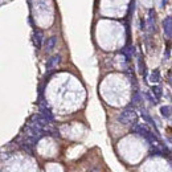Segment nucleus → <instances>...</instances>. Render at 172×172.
<instances>
[{"mask_svg": "<svg viewBox=\"0 0 172 172\" xmlns=\"http://www.w3.org/2000/svg\"><path fill=\"white\" fill-rule=\"evenodd\" d=\"M136 120H138V115H136V111L131 106H129L118 115V122L123 126L134 125V123H136Z\"/></svg>", "mask_w": 172, "mask_h": 172, "instance_id": "f257e3e1", "label": "nucleus"}, {"mask_svg": "<svg viewBox=\"0 0 172 172\" xmlns=\"http://www.w3.org/2000/svg\"><path fill=\"white\" fill-rule=\"evenodd\" d=\"M163 29H164L165 37L171 39V34H172V17L171 16H167L163 20Z\"/></svg>", "mask_w": 172, "mask_h": 172, "instance_id": "f03ea898", "label": "nucleus"}, {"mask_svg": "<svg viewBox=\"0 0 172 172\" xmlns=\"http://www.w3.org/2000/svg\"><path fill=\"white\" fill-rule=\"evenodd\" d=\"M43 41H44V33L41 29H34L33 32V43H34V46L37 49H40L43 46Z\"/></svg>", "mask_w": 172, "mask_h": 172, "instance_id": "7ed1b4c3", "label": "nucleus"}, {"mask_svg": "<svg viewBox=\"0 0 172 172\" xmlns=\"http://www.w3.org/2000/svg\"><path fill=\"white\" fill-rule=\"evenodd\" d=\"M155 20H156V13H155V9L151 8L148 11V19H147V24H148V31L154 32L155 29Z\"/></svg>", "mask_w": 172, "mask_h": 172, "instance_id": "20e7f679", "label": "nucleus"}, {"mask_svg": "<svg viewBox=\"0 0 172 172\" xmlns=\"http://www.w3.org/2000/svg\"><path fill=\"white\" fill-rule=\"evenodd\" d=\"M60 61H61V56H60V55H55V56H52V57L49 58V61H48V64H46V69H48V70L53 69L55 66L58 65Z\"/></svg>", "mask_w": 172, "mask_h": 172, "instance_id": "39448f33", "label": "nucleus"}, {"mask_svg": "<svg viewBox=\"0 0 172 172\" xmlns=\"http://www.w3.org/2000/svg\"><path fill=\"white\" fill-rule=\"evenodd\" d=\"M56 44H57V37L56 36L49 37V39L45 41V50H46V52H52V50L55 49Z\"/></svg>", "mask_w": 172, "mask_h": 172, "instance_id": "423d86ee", "label": "nucleus"}, {"mask_svg": "<svg viewBox=\"0 0 172 172\" xmlns=\"http://www.w3.org/2000/svg\"><path fill=\"white\" fill-rule=\"evenodd\" d=\"M134 52H135V49H134V46H131V45H126L122 50H120V53L126 57V60L131 58V56L134 55Z\"/></svg>", "mask_w": 172, "mask_h": 172, "instance_id": "0eeeda50", "label": "nucleus"}, {"mask_svg": "<svg viewBox=\"0 0 172 172\" xmlns=\"http://www.w3.org/2000/svg\"><path fill=\"white\" fill-rule=\"evenodd\" d=\"M150 81H151L152 84H158V82L160 81V70H159V69L152 70V73L150 74Z\"/></svg>", "mask_w": 172, "mask_h": 172, "instance_id": "6e6552de", "label": "nucleus"}, {"mask_svg": "<svg viewBox=\"0 0 172 172\" xmlns=\"http://www.w3.org/2000/svg\"><path fill=\"white\" fill-rule=\"evenodd\" d=\"M151 93H152V95L155 97V99L159 101V99L162 98V95H163V90H162L160 86H152Z\"/></svg>", "mask_w": 172, "mask_h": 172, "instance_id": "1a4fd4ad", "label": "nucleus"}, {"mask_svg": "<svg viewBox=\"0 0 172 172\" xmlns=\"http://www.w3.org/2000/svg\"><path fill=\"white\" fill-rule=\"evenodd\" d=\"M142 117H143V119H144L146 122L148 123V125H151V126H154V127H156V126H155L154 119H152L151 115H150V114H148V113H147V111H146L144 109H142Z\"/></svg>", "mask_w": 172, "mask_h": 172, "instance_id": "9d476101", "label": "nucleus"}, {"mask_svg": "<svg viewBox=\"0 0 172 172\" xmlns=\"http://www.w3.org/2000/svg\"><path fill=\"white\" fill-rule=\"evenodd\" d=\"M160 114L163 115L164 118H167V119H170L171 118V106H162L160 107Z\"/></svg>", "mask_w": 172, "mask_h": 172, "instance_id": "9b49d317", "label": "nucleus"}, {"mask_svg": "<svg viewBox=\"0 0 172 172\" xmlns=\"http://www.w3.org/2000/svg\"><path fill=\"white\" fill-rule=\"evenodd\" d=\"M141 103H142V97H141V94L138 93V90H136L132 97V105L134 106H139Z\"/></svg>", "mask_w": 172, "mask_h": 172, "instance_id": "f8f14e48", "label": "nucleus"}, {"mask_svg": "<svg viewBox=\"0 0 172 172\" xmlns=\"http://www.w3.org/2000/svg\"><path fill=\"white\" fill-rule=\"evenodd\" d=\"M139 70H141L142 74H144V72H146V66L143 65V58L142 57H139Z\"/></svg>", "mask_w": 172, "mask_h": 172, "instance_id": "ddd939ff", "label": "nucleus"}, {"mask_svg": "<svg viewBox=\"0 0 172 172\" xmlns=\"http://www.w3.org/2000/svg\"><path fill=\"white\" fill-rule=\"evenodd\" d=\"M146 97H147L148 98V99H150V102H151V103H158V101L156 99H155V97H154V95H152L151 93H146Z\"/></svg>", "mask_w": 172, "mask_h": 172, "instance_id": "4468645a", "label": "nucleus"}, {"mask_svg": "<svg viewBox=\"0 0 172 172\" xmlns=\"http://www.w3.org/2000/svg\"><path fill=\"white\" fill-rule=\"evenodd\" d=\"M165 4H167V0H162V7H165Z\"/></svg>", "mask_w": 172, "mask_h": 172, "instance_id": "2eb2a0df", "label": "nucleus"}]
</instances>
